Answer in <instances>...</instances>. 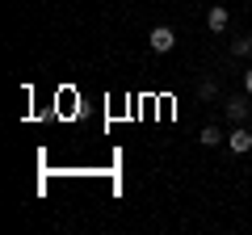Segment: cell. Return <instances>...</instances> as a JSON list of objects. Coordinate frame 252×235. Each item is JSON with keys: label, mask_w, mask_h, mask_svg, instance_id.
<instances>
[{"label": "cell", "mask_w": 252, "mask_h": 235, "mask_svg": "<svg viewBox=\"0 0 252 235\" xmlns=\"http://www.w3.org/2000/svg\"><path fill=\"white\" fill-rule=\"evenodd\" d=\"M223 109H227V118H231V122H248V114H252V97H248V92H231V97L223 101Z\"/></svg>", "instance_id": "1"}, {"label": "cell", "mask_w": 252, "mask_h": 235, "mask_svg": "<svg viewBox=\"0 0 252 235\" xmlns=\"http://www.w3.org/2000/svg\"><path fill=\"white\" fill-rule=\"evenodd\" d=\"M227 147H231L235 155L252 151V130H248V122H235V126L227 130Z\"/></svg>", "instance_id": "2"}, {"label": "cell", "mask_w": 252, "mask_h": 235, "mask_svg": "<svg viewBox=\"0 0 252 235\" xmlns=\"http://www.w3.org/2000/svg\"><path fill=\"white\" fill-rule=\"evenodd\" d=\"M147 42H152V51H160V55H168L172 46H177V29H172V26H156L152 34H147Z\"/></svg>", "instance_id": "3"}, {"label": "cell", "mask_w": 252, "mask_h": 235, "mask_svg": "<svg viewBox=\"0 0 252 235\" xmlns=\"http://www.w3.org/2000/svg\"><path fill=\"white\" fill-rule=\"evenodd\" d=\"M223 126H215V122H210V126H202V135H198V143L202 147H219V143H223Z\"/></svg>", "instance_id": "5"}, {"label": "cell", "mask_w": 252, "mask_h": 235, "mask_svg": "<svg viewBox=\"0 0 252 235\" xmlns=\"http://www.w3.org/2000/svg\"><path fill=\"white\" fill-rule=\"evenodd\" d=\"M198 97H202V101H215V97H219V84H215V80H202Z\"/></svg>", "instance_id": "7"}, {"label": "cell", "mask_w": 252, "mask_h": 235, "mask_svg": "<svg viewBox=\"0 0 252 235\" xmlns=\"http://www.w3.org/2000/svg\"><path fill=\"white\" fill-rule=\"evenodd\" d=\"M244 92H248V97H252V67H248V72H244Z\"/></svg>", "instance_id": "8"}, {"label": "cell", "mask_w": 252, "mask_h": 235, "mask_svg": "<svg viewBox=\"0 0 252 235\" xmlns=\"http://www.w3.org/2000/svg\"><path fill=\"white\" fill-rule=\"evenodd\" d=\"M227 21H231V13H227V4H215V9L206 13V26L215 29V34H223V29H227Z\"/></svg>", "instance_id": "4"}, {"label": "cell", "mask_w": 252, "mask_h": 235, "mask_svg": "<svg viewBox=\"0 0 252 235\" xmlns=\"http://www.w3.org/2000/svg\"><path fill=\"white\" fill-rule=\"evenodd\" d=\"M231 55H235V59L252 55V34H240V38H231Z\"/></svg>", "instance_id": "6"}]
</instances>
